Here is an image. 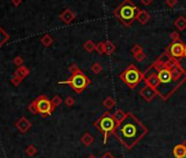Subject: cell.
I'll use <instances>...</instances> for the list:
<instances>
[{
  "label": "cell",
  "mask_w": 186,
  "mask_h": 158,
  "mask_svg": "<svg viewBox=\"0 0 186 158\" xmlns=\"http://www.w3.org/2000/svg\"><path fill=\"white\" fill-rule=\"evenodd\" d=\"M136 20L141 24H146L150 20V14L146 10H139L136 17Z\"/></svg>",
  "instance_id": "obj_15"
},
{
  "label": "cell",
  "mask_w": 186,
  "mask_h": 158,
  "mask_svg": "<svg viewBox=\"0 0 186 158\" xmlns=\"http://www.w3.org/2000/svg\"><path fill=\"white\" fill-rule=\"evenodd\" d=\"M138 7L130 0H124V2L119 5L114 10L113 14L119 20L126 26H129L133 24V22L136 20V17L138 14Z\"/></svg>",
  "instance_id": "obj_3"
},
{
  "label": "cell",
  "mask_w": 186,
  "mask_h": 158,
  "mask_svg": "<svg viewBox=\"0 0 186 158\" xmlns=\"http://www.w3.org/2000/svg\"><path fill=\"white\" fill-rule=\"evenodd\" d=\"M148 133L144 124L135 116L131 112L126 114L125 118L119 122L113 135L127 149H133Z\"/></svg>",
  "instance_id": "obj_2"
},
{
  "label": "cell",
  "mask_w": 186,
  "mask_h": 158,
  "mask_svg": "<svg viewBox=\"0 0 186 158\" xmlns=\"http://www.w3.org/2000/svg\"><path fill=\"white\" fill-rule=\"evenodd\" d=\"M65 104L67 105V107H71V105L75 104V99L72 97H67L65 100Z\"/></svg>",
  "instance_id": "obj_33"
},
{
  "label": "cell",
  "mask_w": 186,
  "mask_h": 158,
  "mask_svg": "<svg viewBox=\"0 0 186 158\" xmlns=\"http://www.w3.org/2000/svg\"><path fill=\"white\" fill-rule=\"evenodd\" d=\"M93 141H94L93 140V137H92V135L89 134V133H84L81 137V142L84 146H89V145H91L92 143H93Z\"/></svg>",
  "instance_id": "obj_21"
},
{
  "label": "cell",
  "mask_w": 186,
  "mask_h": 158,
  "mask_svg": "<svg viewBox=\"0 0 186 158\" xmlns=\"http://www.w3.org/2000/svg\"><path fill=\"white\" fill-rule=\"evenodd\" d=\"M9 39H10V35L0 26V47H2L3 45L9 41Z\"/></svg>",
  "instance_id": "obj_17"
},
{
  "label": "cell",
  "mask_w": 186,
  "mask_h": 158,
  "mask_svg": "<svg viewBox=\"0 0 186 158\" xmlns=\"http://www.w3.org/2000/svg\"><path fill=\"white\" fill-rule=\"evenodd\" d=\"M139 95L141 96V97L144 98L147 102H150V101H152L155 97H157L158 92H157V90H155V89H153L152 87H150V86L146 85V86H144V87L140 89V91H139Z\"/></svg>",
  "instance_id": "obj_9"
},
{
  "label": "cell",
  "mask_w": 186,
  "mask_h": 158,
  "mask_svg": "<svg viewBox=\"0 0 186 158\" xmlns=\"http://www.w3.org/2000/svg\"><path fill=\"white\" fill-rule=\"evenodd\" d=\"M174 25L178 31H185L186 30V18L183 16H180L178 18H176V20L174 21Z\"/></svg>",
  "instance_id": "obj_16"
},
{
  "label": "cell",
  "mask_w": 186,
  "mask_h": 158,
  "mask_svg": "<svg viewBox=\"0 0 186 158\" xmlns=\"http://www.w3.org/2000/svg\"><path fill=\"white\" fill-rule=\"evenodd\" d=\"M126 114H127V113H125V112H124V111H122L121 109H118V110L115 111V113H113V116H114V118L116 120V122H117V123H119V122H122L124 118H125Z\"/></svg>",
  "instance_id": "obj_22"
},
{
  "label": "cell",
  "mask_w": 186,
  "mask_h": 158,
  "mask_svg": "<svg viewBox=\"0 0 186 158\" xmlns=\"http://www.w3.org/2000/svg\"><path fill=\"white\" fill-rule=\"evenodd\" d=\"M122 81L125 82L130 89H134L138 86L142 80H144V74L141 73L136 66L130 64L127 66V68L119 75Z\"/></svg>",
  "instance_id": "obj_6"
},
{
  "label": "cell",
  "mask_w": 186,
  "mask_h": 158,
  "mask_svg": "<svg viewBox=\"0 0 186 158\" xmlns=\"http://www.w3.org/2000/svg\"><path fill=\"white\" fill-rule=\"evenodd\" d=\"M115 104H116V101L114 100L112 97H106V99L103 101V107L106 109V111L111 110Z\"/></svg>",
  "instance_id": "obj_19"
},
{
  "label": "cell",
  "mask_w": 186,
  "mask_h": 158,
  "mask_svg": "<svg viewBox=\"0 0 186 158\" xmlns=\"http://www.w3.org/2000/svg\"><path fill=\"white\" fill-rule=\"evenodd\" d=\"M25 153H26V155L30 156V157H33L34 155H36L37 148L35 147L34 145H29V146L26 147V149H25Z\"/></svg>",
  "instance_id": "obj_24"
},
{
  "label": "cell",
  "mask_w": 186,
  "mask_h": 158,
  "mask_svg": "<svg viewBox=\"0 0 186 158\" xmlns=\"http://www.w3.org/2000/svg\"><path fill=\"white\" fill-rule=\"evenodd\" d=\"M104 43H105V54H106V55H112L116 50L115 44H114L112 41H106V42Z\"/></svg>",
  "instance_id": "obj_18"
},
{
  "label": "cell",
  "mask_w": 186,
  "mask_h": 158,
  "mask_svg": "<svg viewBox=\"0 0 186 158\" xmlns=\"http://www.w3.org/2000/svg\"><path fill=\"white\" fill-rule=\"evenodd\" d=\"M165 3H166L168 7L173 8V7H175L176 6V3H177V0H165Z\"/></svg>",
  "instance_id": "obj_35"
},
{
  "label": "cell",
  "mask_w": 186,
  "mask_h": 158,
  "mask_svg": "<svg viewBox=\"0 0 186 158\" xmlns=\"http://www.w3.org/2000/svg\"><path fill=\"white\" fill-rule=\"evenodd\" d=\"M165 52L168 53L171 57H173L174 59L180 61L181 58L184 57L185 54V44L183 42H174L171 43L168 47L165 48Z\"/></svg>",
  "instance_id": "obj_8"
},
{
  "label": "cell",
  "mask_w": 186,
  "mask_h": 158,
  "mask_svg": "<svg viewBox=\"0 0 186 158\" xmlns=\"http://www.w3.org/2000/svg\"><path fill=\"white\" fill-rule=\"evenodd\" d=\"M27 110L33 114H41L42 118H47L54 112L55 108L53 107L52 101L46 96L41 95L34 101H32L30 103V105L27 107Z\"/></svg>",
  "instance_id": "obj_5"
},
{
  "label": "cell",
  "mask_w": 186,
  "mask_h": 158,
  "mask_svg": "<svg viewBox=\"0 0 186 158\" xmlns=\"http://www.w3.org/2000/svg\"><path fill=\"white\" fill-rule=\"evenodd\" d=\"M41 43L44 45L45 47H49L50 45L54 43V40H53V37L50 36L49 34H45L43 35V37L41 39Z\"/></svg>",
  "instance_id": "obj_20"
},
{
  "label": "cell",
  "mask_w": 186,
  "mask_h": 158,
  "mask_svg": "<svg viewBox=\"0 0 186 158\" xmlns=\"http://www.w3.org/2000/svg\"><path fill=\"white\" fill-rule=\"evenodd\" d=\"M140 52H142V47L139 44H135L134 46H133V48H131L133 55H136V54H138V53H140Z\"/></svg>",
  "instance_id": "obj_30"
},
{
  "label": "cell",
  "mask_w": 186,
  "mask_h": 158,
  "mask_svg": "<svg viewBox=\"0 0 186 158\" xmlns=\"http://www.w3.org/2000/svg\"><path fill=\"white\" fill-rule=\"evenodd\" d=\"M68 70L70 71L71 75H72V74H75V73H77V71H79L80 69L78 68V66H77L76 64H72V65H71L70 67L68 68Z\"/></svg>",
  "instance_id": "obj_34"
},
{
  "label": "cell",
  "mask_w": 186,
  "mask_h": 158,
  "mask_svg": "<svg viewBox=\"0 0 186 158\" xmlns=\"http://www.w3.org/2000/svg\"><path fill=\"white\" fill-rule=\"evenodd\" d=\"M88 158H95V156H94V155H90Z\"/></svg>",
  "instance_id": "obj_39"
},
{
  "label": "cell",
  "mask_w": 186,
  "mask_h": 158,
  "mask_svg": "<svg viewBox=\"0 0 186 158\" xmlns=\"http://www.w3.org/2000/svg\"><path fill=\"white\" fill-rule=\"evenodd\" d=\"M59 19L66 24H70L71 22L76 19V13L74 11H71L70 9H65L63 12L59 14Z\"/></svg>",
  "instance_id": "obj_12"
},
{
  "label": "cell",
  "mask_w": 186,
  "mask_h": 158,
  "mask_svg": "<svg viewBox=\"0 0 186 158\" xmlns=\"http://www.w3.org/2000/svg\"><path fill=\"white\" fill-rule=\"evenodd\" d=\"M21 81H22V79H20L19 77H16V76H13L12 79H11V84H12L14 87H18L19 85L21 84Z\"/></svg>",
  "instance_id": "obj_32"
},
{
  "label": "cell",
  "mask_w": 186,
  "mask_h": 158,
  "mask_svg": "<svg viewBox=\"0 0 186 158\" xmlns=\"http://www.w3.org/2000/svg\"><path fill=\"white\" fill-rule=\"evenodd\" d=\"M152 1H153V0H140V2H141L144 6H149Z\"/></svg>",
  "instance_id": "obj_38"
},
{
  "label": "cell",
  "mask_w": 186,
  "mask_h": 158,
  "mask_svg": "<svg viewBox=\"0 0 186 158\" xmlns=\"http://www.w3.org/2000/svg\"><path fill=\"white\" fill-rule=\"evenodd\" d=\"M52 104H53V107H54V108H57V107H59V105L61 104V103H63V99H61L60 97H59V96H54V98H53L52 100Z\"/></svg>",
  "instance_id": "obj_25"
},
{
  "label": "cell",
  "mask_w": 186,
  "mask_h": 158,
  "mask_svg": "<svg viewBox=\"0 0 186 158\" xmlns=\"http://www.w3.org/2000/svg\"><path fill=\"white\" fill-rule=\"evenodd\" d=\"M13 64L16 65L18 67L23 66V58H22L21 56H16V57L13 58Z\"/></svg>",
  "instance_id": "obj_29"
},
{
  "label": "cell",
  "mask_w": 186,
  "mask_h": 158,
  "mask_svg": "<svg viewBox=\"0 0 186 158\" xmlns=\"http://www.w3.org/2000/svg\"><path fill=\"white\" fill-rule=\"evenodd\" d=\"M134 58L136 59L137 62H142L146 58V54L144 53V51L140 53H138V54H136V55H134Z\"/></svg>",
  "instance_id": "obj_31"
},
{
  "label": "cell",
  "mask_w": 186,
  "mask_h": 158,
  "mask_svg": "<svg viewBox=\"0 0 186 158\" xmlns=\"http://www.w3.org/2000/svg\"><path fill=\"white\" fill-rule=\"evenodd\" d=\"M29 74H30V69L27 68V67H25V66H20V67H18L16 70L14 71V75H13V76L19 77L20 79L23 80L24 78H26V77L29 76Z\"/></svg>",
  "instance_id": "obj_14"
},
{
  "label": "cell",
  "mask_w": 186,
  "mask_h": 158,
  "mask_svg": "<svg viewBox=\"0 0 186 158\" xmlns=\"http://www.w3.org/2000/svg\"><path fill=\"white\" fill-rule=\"evenodd\" d=\"M117 122L114 118L113 114L110 111H105L102 115L97 118L94 123V126L101 132V134L103 135L104 138V144H106L108 138L111 134H113V132L115 131L116 126H117Z\"/></svg>",
  "instance_id": "obj_4"
},
{
  "label": "cell",
  "mask_w": 186,
  "mask_h": 158,
  "mask_svg": "<svg viewBox=\"0 0 186 158\" xmlns=\"http://www.w3.org/2000/svg\"><path fill=\"white\" fill-rule=\"evenodd\" d=\"M16 127L21 132V133H26L32 127V123L25 118V116H22L16 121Z\"/></svg>",
  "instance_id": "obj_11"
},
{
  "label": "cell",
  "mask_w": 186,
  "mask_h": 158,
  "mask_svg": "<svg viewBox=\"0 0 186 158\" xmlns=\"http://www.w3.org/2000/svg\"><path fill=\"white\" fill-rule=\"evenodd\" d=\"M58 84L69 85L76 93H81V92H83L84 90L89 87V85L91 84V80H90L81 70H79L71 75L69 79L64 80V81H59Z\"/></svg>",
  "instance_id": "obj_7"
},
{
  "label": "cell",
  "mask_w": 186,
  "mask_h": 158,
  "mask_svg": "<svg viewBox=\"0 0 186 158\" xmlns=\"http://www.w3.org/2000/svg\"><path fill=\"white\" fill-rule=\"evenodd\" d=\"M155 69L159 78L158 96L163 101H166L174 92L186 81V71L177 59L171 57L168 53L163 52L147 70Z\"/></svg>",
  "instance_id": "obj_1"
},
{
  "label": "cell",
  "mask_w": 186,
  "mask_h": 158,
  "mask_svg": "<svg viewBox=\"0 0 186 158\" xmlns=\"http://www.w3.org/2000/svg\"><path fill=\"white\" fill-rule=\"evenodd\" d=\"M91 71L95 75L100 74V73L102 71V66H101V64H100V63H94V64H93V65L91 66Z\"/></svg>",
  "instance_id": "obj_26"
},
{
  "label": "cell",
  "mask_w": 186,
  "mask_h": 158,
  "mask_svg": "<svg viewBox=\"0 0 186 158\" xmlns=\"http://www.w3.org/2000/svg\"><path fill=\"white\" fill-rule=\"evenodd\" d=\"M101 158H115V157H114V156H113L110 152H106V153H105Z\"/></svg>",
  "instance_id": "obj_36"
},
{
  "label": "cell",
  "mask_w": 186,
  "mask_h": 158,
  "mask_svg": "<svg viewBox=\"0 0 186 158\" xmlns=\"http://www.w3.org/2000/svg\"><path fill=\"white\" fill-rule=\"evenodd\" d=\"M146 73H149V71H144V82L146 85L152 87L153 89L157 90L159 88V78H158V74L155 71H150V74H146Z\"/></svg>",
  "instance_id": "obj_10"
},
{
  "label": "cell",
  "mask_w": 186,
  "mask_h": 158,
  "mask_svg": "<svg viewBox=\"0 0 186 158\" xmlns=\"http://www.w3.org/2000/svg\"><path fill=\"white\" fill-rule=\"evenodd\" d=\"M95 51L99 53L100 55L102 54H105V43L104 42H100L97 44V47H95Z\"/></svg>",
  "instance_id": "obj_27"
},
{
  "label": "cell",
  "mask_w": 186,
  "mask_h": 158,
  "mask_svg": "<svg viewBox=\"0 0 186 158\" xmlns=\"http://www.w3.org/2000/svg\"><path fill=\"white\" fill-rule=\"evenodd\" d=\"M12 3L14 7H19L22 3V0H12Z\"/></svg>",
  "instance_id": "obj_37"
},
{
  "label": "cell",
  "mask_w": 186,
  "mask_h": 158,
  "mask_svg": "<svg viewBox=\"0 0 186 158\" xmlns=\"http://www.w3.org/2000/svg\"><path fill=\"white\" fill-rule=\"evenodd\" d=\"M184 57L186 58V44H185V54H184Z\"/></svg>",
  "instance_id": "obj_40"
},
{
  "label": "cell",
  "mask_w": 186,
  "mask_h": 158,
  "mask_svg": "<svg viewBox=\"0 0 186 158\" xmlns=\"http://www.w3.org/2000/svg\"><path fill=\"white\" fill-rule=\"evenodd\" d=\"M95 47H97V44H94V42H93V41H91V40H88V41H86V42H84V44H83V48L89 53L93 52V51L95 50Z\"/></svg>",
  "instance_id": "obj_23"
},
{
  "label": "cell",
  "mask_w": 186,
  "mask_h": 158,
  "mask_svg": "<svg viewBox=\"0 0 186 158\" xmlns=\"http://www.w3.org/2000/svg\"><path fill=\"white\" fill-rule=\"evenodd\" d=\"M170 39H171V41H172V43H174V42H181V36H180V34H178V32H176V31L171 32Z\"/></svg>",
  "instance_id": "obj_28"
},
{
  "label": "cell",
  "mask_w": 186,
  "mask_h": 158,
  "mask_svg": "<svg viewBox=\"0 0 186 158\" xmlns=\"http://www.w3.org/2000/svg\"><path fill=\"white\" fill-rule=\"evenodd\" d=\"M174 158H185L186 157V140L183 143H180L173 148Z\"/></svg>",
  "instance_id": "obj_13"
}]
</instances>
